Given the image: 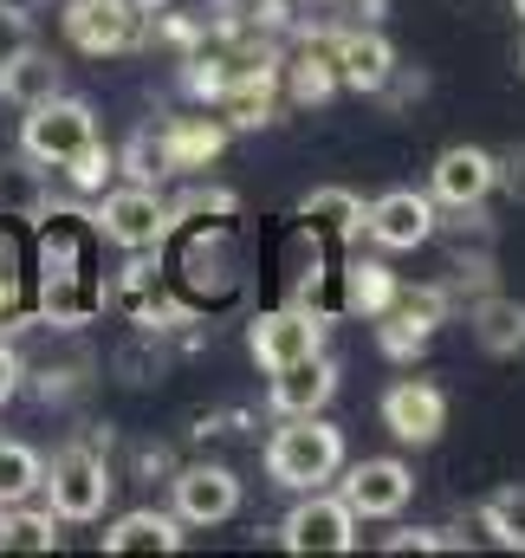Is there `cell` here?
Here are the masks:
<instances>
[{
  "label": "cell",
  "mask_w": 525,
  "mask_h": 558,
  "mask_svg": "<svg viewBox=\"0 0 525 558\" xmlns=\"http://www.w3.org/2000/svg\"><path fill=\"white\" fill-rule=\"evenodd\" d=\"M279 546L292 558H344L357 553V513L344 507V494H298V507L279 520Z\"/></svg>",
  "instance_id": "cell-5"
},
{
  "label": "cell",
  "mask_w": 525,
  "mask_h": 558,
  "mask_svg": "<svg viewBox=\"0 0 525 558\" xmlns=\"http://www.w3.org/2000/svg\"><path fill=\"white\" fill-rule=\"evenodd\" d=\"M247 351H254L260 371H285V364H298V357H318V351H325V318H318L312 305H272V312L254 318Z\"/></svg>",
  "instance_id": "cell-7"
},
{
  "label": "cell",
  "mask_w": 525,
  "mask_h": 558,
  "mask_svg": "<svg viewBox=\"0 0 525 558\" xmlns=\"http://www.w3.org/2000/svg\"><path fill=\"white\" fill-rule=\"evenodd\" d=\"M182 520L175 513H156V507H136V513H118L105 526V553H182Z\"/></svg>",
  "instance_id": "cell-16"
},
{
  "label": "cell",
  "mask_w": 525,
  "mask_h": 558,
  "mask_svg": "<svg viewBox=\"0 0 525 558\" xmlns=\"http://www.w3.org/2000/svg\"><path fill=\"white\" fill-rule=\"evenodd\" d=\"M474 344L487 357H520L525 351V305L520 299H480L474 305Z\"/></svg>",
  "instance_id": "cell-18"
},
{
  "label": "cell",
  "mask_w": 525,
  "mask_h": 558,
  "mask_svg": "<svg viewBox=\"0 0 525 558\" xmlns=\"http://www.w3.org/2000/svg\"><path fill=\"white\" fill-rule=\"evenodd\" d=\"M39 481H46L39 448H26V441H0V507L33 500V494H39Z\"/></svg>",
  "instance_id": "cell-23"
},
{
  "label": "cell",
  "mask_w": 525,
  "mask_h": 558,
  "mask_svg": "<svg viewBox=\"0 0 525 558\" xmlns=\"http://www.w3.org/2000/svg\"><path fill=\"white\" fill-rule=\"evenodd\" d=\"M500 189V162H493V149H480V143H448L441 156H435V169H428V195L441 202V208H480L487 195Z\"/></svg>",
  "instance_id": "cell-9"
},
{
  "label": "cell",
  "mask_w": 525,
  "mask_h": 558,
  "mask_svg": "<svg viewBox=\"0 0 525 558\" xmlns=\"http://www.w3.org/2000/svg\"><path fill=\"white\" fill-rule=\"evenodd\" d=\"M59 526L52 507H0V553H59Z\"/></svg>",
  "instance_id": "cell-19"
},
{
  "label": "cell",
  "mask_w": 525,
  "mask_h": 558,
  "mask_svg": "<svg viewBox=\"0 0 525 558\" xmlns=\"http://www.w3.org/2000/svg\"><path fill=\"white\" fill-rule=\"evenodd\" d=\"M383 428L395 441H408V448H428L448 428V397L435 384H422V377H402V384L383 390Z\"/></svg>",
  "instance_id": "cell-12"
},
{
  "label": "cell",
  "mask_w": 525,
  "mask_h": 558,
  "mask_svg": "<svg viewBox=\"0 0 525 558\" xmlns=\"http://www.w3.org/2000/svg\"><path fill=\"white\" fill-rule=\"evenodd\" d=\"M20 377H26V371H20V351H13V344L0 338V403H13V390H20Z\"/></svg>",
  "instance_id": "cell-32"
},
{
  "label": "cell",
  "mask_w": 525,
  "mask_h": 558,
  "mask_svg": "<svg viewBox=\"0 0 525 558\" xmlns=\"http://www.w3.org/2000/svg\"><path fill=\"white\" fill-rule=\"evenodd\" d=\"M98 241H111V247H124V254H149V247H162V234L175 228V208L156 195V182H124V189H111L105 202H98Z\"/></svg>",
  "instance_id": "cell-6"
},
{
  "label": "cell",
  "mask_w": 525,
  "mask_h": 558,
  "mask_svg": "<svg viewBox=\"0 0 525 558\" xmlns=\"http://www.w3.org/2000/svg\"><path fill=\"white\" fill-rule=\"evenodd\" d=\"M480 526L506 546V553H525V487H500L480 500Z\"/></svg>",
  "instance_id": "cell-26"
},
{
  "label": "cell",
  "mask_w": 525,
  "mask_h": 558,
  "mask_svg": "<svg viewBox=\"0 0 525 558\" xmlns=\"http://www.w3.org/2000/svg\"><path fill=\"white\" fill-rule=\"evenodd\" d=\"M493 162H500V189H506L513 202H525V143H513V149H500Z\"/></svg>",
  "instance_id": "cell-31"
},
{
  "label": "cell",
  "mask_w": 525,
  "mask_h": 558,
  "mask_svg": "<svg viewBox=\"0 0 525 558\" xmlns=\"http://www.w3.org/2000/svg\"><path fill=\"white\" fill-rule=\"evenodd\" d=\"M175 520L182 526H221L241 513V474L221 468V461H188L175 481Z\"/></svg>",
  "instance_id": "cell-10"
},
{
  "label": "cell",
  "mask_w": 525,
  "mask_h": 558,
  "mask_svg": "<svg viewBox=\"0 0 525 558\" xmlns=\"http://www.w3.org/2000/svg\"><path fill=\"white\" fill-rule=\"evenodd\" d=\"M124 7H131V13H143V20H149V13H156V7H169V0H124Z\"/></svg>",
  "instance_id": "cell-33"
},
{
  "label": "cell",
  "mask_w": 525,
  "mask_h": 558,
  "mask_svg": "<svg viewBox=\"0 0 525 558\" xmlns=\"http://www.w3.org/2000/svg\"><path fill=\"white\" fill-rule=\"evenodd\" d=\"M344 507L357 513V520H395L408 500H415V468L408 461H395V454H377V461H357L351 474H344Z\"/></svg>",
  "instance_id": "cell-11"
},
{
  "label": "cell",
  "mask_w": 525,
  "mask_h": 558,
  "mask_svg": "<svg viewBox=\"0 0 525 558\" xmlns=\"http://www.w3.org/2000/svg\"><path fill=\"white\" fill-rule=\"evenodd\" d=\"M52 92H59V65H52L39 46H33V52H20V59L0 72V98H13L20 111H26V105H39V98H52Z\"/></svg>",
  "instance_id": "cell-21"
},
{
  "label": "cell",
  "mask_w": 525,
  "mask_h": 558,
  "mask_svg": "<svg viewBox=\"0 0 525 558\" xmlns=\"http://www.w3.org/2000/svg\"><path fill=\"white\" fill-rule=\"evenodd\" d=\"M520 72H525V52H520Z\"/></svg>",
  "instance_id": "cell-35"
},
{
  "label": "cell",
  "mask_w": 525,
  "mask_h": 558,
  "mask_svg": "<svg viewBox=\"0 0 525 558\" xmlns=\"http://www.w3.org/2000/svg\"><path fill=\"white\" fill-rule=\"evenodd\" d=\"M395 292H402V286L390 279L383 260H351V267H344V299H351V312H364V318H383Z\"/></svg>",
  "instance_id": "cell-22"
},
{
  "label": "cell",
  "mask_w": 525,
  "mask_h": 558,
  "mask_svg": "<svg viewBox=\"0 0 525 558\" xmlns=\"http://www.w3.org/2000/svg\"><path fill=\"white\" fill-rule=\"evenodd\" d=\"M20 52H33V26H26V13H7V7H0V72H7Z\"/></svg>",
  "instance_id": "cell-30"
},
{
  "label": "cell",
  "mask_w": 525,
  "mask_h": 558,
  "mask_svg": "<svg viewBox=\"0 0 525 558\" xmlns=\"http://www.w3.org/2000/svg\"><path fill=\"white\" fill-rule=\"evenodd\" d=\"M39 312L59 331H78L98 305H105V279H98V221L72 215V208H46L39 215Z\"/></svg>",
  "instance_id": "cell-1"
},
{
  "label": "cell",
  "mask_w": 525,
  "mask_h": 558,
  "mask_svg": "<svg viewBox=\"0 0 525 558\" xmlns=\"http://www.w3.org/2000/svg\"><path fill=\"white\" fill-rule=\"evenodd\" d=\"M13 215H46V189H39V169H33V156L20 149V162H7L0 169V221H13Z\"/></svg>",
  "instance_id": "cell-25"
},
{
  "label": "cell",
  "mask_w": 525,
  "mask_h": 558,
  "mask_svg": "<svg viewBox=\"0 0 525 558\" xmlns=\"http://www.w3.org/2000/svg\"><path fill=\"white\" fill-rule=\"evenodd\" d=\"M111 468H105V454H91V448H65V454H52V468H46V481H39V494H46V507L65 520V526H85V520H105V507H111Z\"/></svg>",
  "instance_id": "cell-4"
},
{
  "label": "cell",
  "mask_w": 525,
  "mask_h": 558,
  "mask_svg": "<svg viewBox=\"0 0 525 558\" xmlns=\"http://www.w3.org/2000/svg\"><path fill=\"white\" fill-rule=\"evenodd\" d=\"M435 325H441V292H435V286H422V292H395L390 312H383V351L402 357L408 344H428Z\"/></svg>",
  "instance_id": "cell-17"
},
{
  "label": "cell",
  "mask_w": 525,
  "mask_h": 558,
  "mask_svg": "<svg viewBox=\"0 0 525 558\" xmlns=\"http://www.w3.org/2000/svg\"><path fill=\"white\" fill-rule=\"evenodd\" d=\"M513 13H520V20H525V0H513Z\"/></svg>",
  "instance_id": "cell-34"
},
{
  "label": "cell",
  "mask_w": 525,
  "mask_h": 558,
  "mask_svg": "<svg viewBox=\"0 0 525 558\" xmlns=\"http://www.w3.org/2000/svg\"><path fill=\"white\" fill-rule=\"evenodd\" d=\"M118 169V156L105 149V143H91V149H78L72 162H65V175H72V189H105V175Z\"/></svg>",
  "instance_id": "cell-28"
},
{
  "label": "cell",
  "mask_w": 525,
  "mask_h": 558,
  "mask_svg": "<svg viewBox=\"0 0 525 558\" xmlns=\"http://www.w3.org/2000/svg\"><path fill=\"white\" fill-rule=\"evenodd\" d=\"M467 539H448L441 526H415V533H390V553H461Z\"/></svg>",
  "instance_id": "cell-29"
},
{
  "label": "cell",
  "mask_w": 525,
  "mask_h": 558,
  "mask_svg": "<svg viewBox=\"0 0 525 558\" xmlns=\"http://www.w3.org/2000/svg\"><path fill=\"white\" fill-rule=\"evenodd\" d=\"M338 474H344V428H331L325 410L318 416H285V428H272V441H266V481L272 487L312 494Z\"/></svg>",
  "instance_id": "cell-2"
},
{
  "label": "cell",
  "mask_w": 525,
  "mask_h": 558,
  "mask_svg": "<svg viewBox=\"0 0 525 558\" xmlns=\"http://www.w3.org/2000/svg\"><path fill=\"white\" fill-rule=\"evenodd\" d=\"M331 65H338V85H351V92H390L395 46L383 33H338Z\"/></svg>",
  "instance_id": "cell-15"
},
{
  "label": "cell",
  "mask_w": 525,
  "mask_h": 558,
  "mask_svg": "<svg viewBox=\"0 0 525 558\" xmlns=\"http://www.w3.org/2000/svg\"><path fill=\"white\" fill-rule=\"evenodd\" d=\"M331 397H338V364H331L325 351H318V357H298V364H285V371H272V390H266L272 416H318Z\"/></svg>",
  "instance_id": "cell-13"
},
{
  "label": "cell",
  "mask_w": 525,
  "mask_h": 558,
  "mask_svg": "<svg viewBox=\"0 0 525 558\" xmlns=\"http://www.w3.org/2000/svg\"><path fill=\"white\" fill-rule=\"evenodd\" d=\"M298 221L331 228V234H351V228H364V202L351 189H312V195H298Z\"/></svg>",
  "instance_id": "cell-24"
},
{
  "label": "cell",
  "mask_w": 525,
  "mask_h": 558,
  "mask_svg": "<svg viewBox=\"0 0 525 558\" xmlns=\"http://www.w3.org/2000/svg\"><path fill=\"white\" fill-rule=\"evenodd\" d=\"M364 234L383 254H415L435 241V195L422 189H383L377 202H364Z\"/></svg>",
  "instance_id": "cell-8"
},
{
  "label": "cell",
  "mask_w": 525,
  "mask_h": 558,
  "mask_svg": "<svg viewBox=\"0 0 525 558\" xmlns=\"http://www.w3.org/2000/svg\"><path fill=\"white\" fill-rule=\"evenodd\" d=\"M221 143H228V131H221V124H208V118H182V124H169V131H162L169 169H202V162H215V156H221Z\"/></svg>",
  "instance_id": "cell-20"
},
{
  "label": "cell",
  "mask_w": 525,
  "mask_h": 558,
  "mask_svg": "<svg viewBox=\"0 0 525 558\" xmlns=\"http://www.w3.org/2000/svg\"><path fill=\"white\" fill-rule=\"evenodd\" d=\"M118 169H131V182H162V175H169V149H162V137L143 131V137L118 156Z\"/></svg>",
  "instance_id": "cell-27"
},
{
  "label": "cell",
  "mask_w": 525,
  "mask_h": 558,
  "mask_svg": "<svg viewBox=\"0 0 525 558\" xmlns=\"http://www.w3.org/2000/svg\"><path fill=\"white\" fill-rule=\"evenodd\" d=\"M98 143V111L85 105V98H39V105H26V118H20V149L39 162V169H65L78 149H91Z\"/></svg>",
  "instance_id": "cell-3"
},
{
  "label": "cell",
  "mask_w": 525,
  "mask_h": 558,
  "mask_svg": "<svg viewBox=\"0 0 525 558\" xmlns=\"http://www.w3.org/2000/svg\"><path fill=\"white\" fill-rule=\"evenodd\" d=\"M136 26H143V13H131L124 0H72V13H65V33L78 52H131Z\"/></svg>",
  "instance_id": "cell-14"
}]
</instances>
